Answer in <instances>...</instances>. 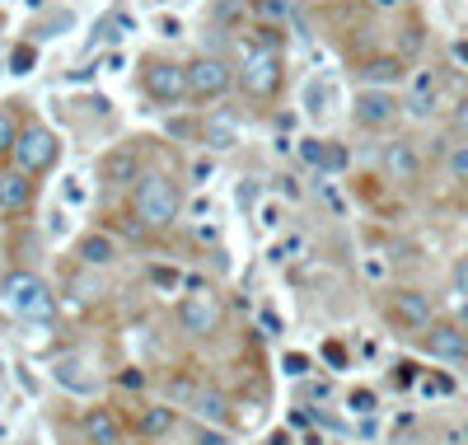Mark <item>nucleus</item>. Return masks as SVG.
I'll use <instances>...</instances> for the list:
<instances>
[{"instance_id":"39448f33","label":"nucleus","mask_w":468,"mask_h":445,"mask_svg":"<svg viewBox=\"0 0 468 445\" xmlns=\"http://www.w3.org/2000/svg\"><path fill=\"white\" fill-rule=\"evenodd\" d=\"M57 150H62V141L47 127H29V131H19V141H14V160H19L24 174L47 169V164L57 160Z\"/></svg>"},{"instance_id":"a18cd8bd","label":"nucleus","mask_w":468,"mask_h":445,"mask_svg":"<svg viewBox=\"0 0 468 445\" xmlns=\"http://www.w3.org/2000/svg\"><path fill=\"white\" fill-rule=\"evenodd\" d=\"M197 445H230V440H225V431H202Z\"/></svg>"},{"instance_id":"9d476101","label":"nucleus","mask_w":468,"mask_h":445,"mask_svg":"<svg viewBox=\"0 0 468 445\" xmlns=\"http://www.w3.org/2000/svg\"><path fill=\"white\" fill-rule=\"evenodd\" d=\"M178 324L192 333V338H206V333H215V324H220V310H215L211 291H192V295L178 305Z\"/></svg>"},{"instance_id":"dca6fc26","label":"nucleus","mask_w":468,"mask_h":445,"mask_svg":"<svg viewBox=\"0 0 468 445\" xmlns=\"http://www.w3.org/2000/svg\"><path fill=\"white\" fill-rule=\"evenodd\" d=\"M361 80H366V90H394L403 80V62L398 57H375V62L361 66Z\"/></svg>"},{"instance_id":"20e7f679","label":"nucleus","mask_w":468,"mask_h":445,"mask_svg":"<svg viewBox=\"0 0 468 445\" xmlns=\"http://www.w3.org/2000/svg\"><path fill=\"white\" fill-rule=\"evenodd\" d=\"M398 113H403V99H398L394 90H356V99H351L356 127H370V131L389 127Z\"/></svg>"},{"instance_id":"c03bdc74","label":"nucleus","mask_w":468,"mask_h":445,"mask_svg":"<svg viewBox=\"0 0 468 445\" xmlns=\"http://www.w3.org/2000/svg\"><path fill=\"white\" fill-rule=\"evenodd\" d=\"M323 356H328V361H333V366H347V352H342L338 343H328V347H323Z\"/></svg>"},{"instance_id":"5fc2aeb1","label":"nucleus","mask_w":468,"mask_h":445,"mask_svg":"<svg viewBox=\"0 0 468 445\" xmlns=\"http://www.w3.org/2000/svg\"><path fill=\"white\" fill-rule=\"evenodd\" d=\"M0 29H5V15H0Z\"/></svg>"},{"instance_id":"72a5a7b5","label":"nucleus","mask_w":468,"mask_h":445,"mask_svg":"<svg viewBox=\"0 0 468 445\" xmlns=\"http://www.w3.org/2000/svg\"><path fill=\"white\" fill-rule=\"evenodd\" d=\"M71 230V216H66V207H52V216H47V235L52 239H62Z\"/></svg>"},{"instance_id":"f03ea898","label":"nucleus","mask_w":468,"mask_h":445,"mask_svg":"<svg viewBox=\"0 0 468 445\" xmlns=\"http://www.w3.org/2000/svg\"><path fill=\"white\" fill-rule=\"evenodd\" d=\"M0 310L19 324H33V319H47L52 314V291L43 276L33 272H14L5 286H0Z\"/></svg>"},{"instance_id":"79ce46f5","label":"nucleus","mask_w":468,"mask_h":445,"mask_svg":"<svg viewBox=\"0 0 468 445\" xmlns=\"http://www.w3.org/2000/svg\"><path fill=\"white\" fill-rule=\"evenodd\" d=\"M258 202V188L253 183H239V207H253Z\"/></svg>"},{"instance_id":"2eb2a0df","label":"nucleus","mask_w":468,"mask_h":445,"mask_svg":"<svg viewBox=\"0 0 468 445\" xmlns=\"http://www.w3.org/2000/svg\"><path fill=\"white\" fill-rule=\"evenodd\" d=\"M202 141H206L211 150H234V146H239V122H234V113L215 108V113L202 122Z\"/></svg>"},{"instance_id":"c85d7f7f","label":"nucleus","mask_w":468,"mask_h":445,"mask_svg":"<svg viewBox=\"0 0 468 445\" xmlns=\"http://www.w3.org/2000/svg\"><path fill=\"white\" fill-rule=\"evenodd\" d=\"M445 169H450V179H454V183H468V141L450 150V160H445Z\"/></svg>"},{"instance_id":"2f4dec72","label":"nucleus","mask_w":468,"mask_h":445,"mask_svg":"<svg viewBox=\"0 0 468 445\" xmlns=\"http://www.w3.org/2000/svg\"><path fill=\"white\" fill-rule=\"evenodd\" d=\"M361 272H366V282H384V276H389V263H384V254H366Z\"/></svg>"},{"instance_id":"4c0bfd02","label":"nucleus","mask_w":468,"mask_h":445,"mask_svg":"<svg viewBox=\"0 0 468 445\" xmlns=\"http://www.w3.org/2000/svg\"><path fill=\"white\" fill-rule=\"evenodd\" d=\"M450 282H454V291H459V295H468V254L454 263V276H450Z\"/></svg>"},{"instance_id":"f8f14e48","label":"nucleus","mask_w":468,"mask_h":445,"mask_svg":"<svg viewBox=\"0 0 468 445\" xmlns=\"http://www.w3.org/2000/svg\"><path fill=\"white\" fill-rule=\"evenodd\" d=\"M435 108H440V80H435V71H417V75H412V85H407L403 113L407 118H431Z\"/></svg>"},{"instance_id":"a878e982","label":"nucleus","mask_w":468,"mask_h":445,"mask_svg":"<svg viewBox=\"0 0 468 445\" xmlns=\"http://www.w3.org/2000/svg\"><path fill=\"white\" fill-rule=\"evenodd\" d=\"M319 198H323V207L333 211L338 220H347V211H351V207H347V198H342V192H338L333 183H323V179H319Z\"/></svg>"},{"instance_id":"de8ad7c7","label":"nucleus","mask_w":468,"mask_h":445,"mask_svg":"<svg viewBox=\"0 0 468 445\" xmlns=\"http://www.w3.org/2000/svg\"><path fill=\"white\" fill-rule=\"evenodd\" d=\"M122 384H127V389H141V384H146V375H141V371H127V375H122Z\"/></svg>"},{"instance_id":"5701e85b","label":"nucleus","mask_w":468,"mask_h":445,"mask_svg":"<svg viewBox=\"0 0 468 445\" xmlns=\"http://www.w3.org/2000/svg\"><path fill=\"white\" fill-rule=\"evenodd\" d=\"M174 422H178V417H174V408H164V403H159V408H146V417H141V431L159 440V436H169V431H174Z\"/></svg>"},{"instance_id":"a19ab883","label":"nucleus","mask_w":468,"mask_h":445,"mask_svg":"<svg viewBox=\"0 0 468 445\" xmlns=\"http://www.w3.org/2000/svg\"><path fill=\"white\" fill-rule=\"evenodd\" d=\"M263 328H267V333H286V324L277 319V310H263Z\"/></svg>"},{"instance_id":"37998d69","label":"nucleus","mask_w":468,"mask_h":445,"mask_svg":"<svg viewBox=\"0 0 468 445\" xmlns=\"http://www.w3.org/2000/svg\"><path fill=\"white\" fill-rule=\"evenodd\" d=\"M282 198H286V202H295V198H300V183H295L291 174H282Z\"/></svg>"},{"instance_id":"1a4fd4ad","label":"nucleus","mask_w":468,"mask_h":445,"mask_svg":"<svg viewBox=\"0 0 468 445\" xmlns=\"http://www.w3.org/2000/svg\"><path fill=\"white\" fill-rule=\"evenodd\" d=\"M389 314L407 333H426L431 328V295H422V291H394L389 295Z\"/></svg>"},{"instance_id":"6e6552de","label":"nucleus","mask_w":468,"mask_h":445,"mask_svg":"<svg viewBox=\"0 0 468 445\" xmlns=\"http://www.w3.org/2000/svg\"><path fill=\"white\" fill-rule=\"evenodd\" d=\"M146 90L155 103H178L187 94V66H174V62H150L146 66Z\"/></svg>"},{"instance_id":"cd10ccee","label":"nucleus","mask_w":468,"mask_h":445,"mask_svg":"<svg viewBox=\"0 0 468 445\" xmlns=\"http://www.w3.org/2000/svg\"><path fill=\"white\" fill-rule=\"evenodd\" d=\"M14 141H19V122H14L10 108H0V155L14 150Z\"/></svg>"},{"instance_id":"7c9ffc66","label":"nucleus","mask_w":468,"mask_h":445,"mask_svg":"<svg viewBox=\"0 0 468 445\" xmlns=\"http://www.w3.org/2000/svg\"><path fill=\"white\" fill-rule=\"evenodd\" d=\"M347 408H351L356 417H370V412H375V394H370V389H351V394H347Z\"/></svg>"},{"instance_id":"7ed1b4c3","label":"nucleus","mask_w":468,"mask_h":445,"mask_svg":"<svg viewBox=\"0 0 468 445\" xmlns=\"http://www.w3.org/2000/svg\"><path fill=\"white\" fill-rule=\"evenodd\" d=\"M282 52L277 47H253L249 57H244V66H239V85H244V94H253V99H272L282 90Z\"/></svg>"},{"instance_id":"c9c22d12","label":"nucleus","mask_w":468,"mask_h":445,"mask_svg":"<svg viewBox=\"0 0 468 445\" xmlns=\"http://www.w3.org/2000/svg\"><path fill=\"white\" fill-rule=\"evenodd\" d=\"M127 29H136V19H127V15H118L113 24H103V38H108V43H118V38H122Z\"/></svg>"},{"instance_id":"3c124183","label":"nucleus","mask_w":468,"mask_h":445,"mask_svg":"<svg viewBox=\"0 0 468 445\" xmlns=\"http://www.w3.org/2000/svg\"><path fill=\"white\" fill-rule=\"evenodd\" d=\"M403 0H375V10H398Z\"/></svg>"},{"instance_id":"49530a36","label":"nucleus","mask_w":468,"mask_h":445,"mask_svg":"<svg viewBox=\"0 0 468 445\" xmlns=\"http://www.w3.org/2000/svg\"><path fill=\"white\" fill-rule=\"evenodd\" d=\"M454 122H459V131H468V94H463L459 108H454Z\"/></svg>"},{"instance_id":"423d86ee","label":"nucleus","mask_w":468,"mask_h":445,"mask_svg":"<svg viewBox=\"0 0 468 445\" xmlns=\"http://www.w3.org/2000/svg\"><path fill=\"white\" fill-rule=\"evenodd\" d=\"M230 85H234V75L220 57H197L187 66V94L192 99H220Z\"/></svg>"},{"instance_id":"58836bf2","label":"nucleus","mask_w":468,"mask_h":445,"mask_svg":"<svg viewBox=\"0 0 468 445\" xmlns=\"http://www.w3.org/2000/svg\"><path fill=\"white\" fill-rule=\"evenodd\" d=\"M305 371H310V356L291 352V356H286V375H305Z\"/></svg>"},{"instance_id":"f257e3e1","label":"nucleus","mask_w":468,"mask_h":445,"mask_svg":"<svg viewBox=\"0 0 468 445\" xmlns=\"http://www.w3.org/2000/svg\"><path fill=\"white\" fill-rule=\"evenodd\" d=\"M136 216H141V226L159 230V226H174L178 211H183V198H178V183L169 174H146L136 183V198H131Z\"/></svg>"},{"instance_id":"4468645a","label":"nucleus","mask_w":468,"mask_h":445,"mask_svg":"<svg viewBox=\"0 0 468 445\" xmlns=\"http://www.w3.org/2000/svg\"><path fill=\"white\" fill-rule=\"evenodd\" d=\"M52 375H57V384L71 389V394H94V384H99V375L90 371L85 356H62L57 366H52Z\"/></svg>"},{"instance_id":"6ab92c4d","label":"nucleus","mask_w":468,"mask_h":445,"mask_svg":"<svg viewBox=\"0 0 468 445\" xmlns=\"http://www.w3.org/2000/svg\"><path fill=\"white\" fill-rule=\"evenodd\" d=\"M305 254H310V239L300 235V230H286L282 239H272V248H267V263H272V267H286V263L305 258Z\"/></svg>"},{"instance_id":"ea45409f","label":"nucleus","mask_w":468,"mask_h":445,"mask_svg":"<svg viewBox=\"0 0 468 445\" xmlns=\"http://www.w3.org/2000/svg\"><path fill=\"white\" fill-rule=\"evenodd\" d=\"M159 34H164V38H178V34H183V24H178L174 15H164V19H159Z\"/></svg>"},{"instance_id":"aec40b11","label":"nucleus","mask_w":468,"mask_h":445,"mask_svg":"<svg viewBox=\"0 0 468 445\" xmlns=\"http://www.w3.org/2000/svg\"><path fill=\"white\" fill-rule=\"evenodd\" d=\"M328 103H333V80H319V75H314L310 85H305V118L323 122L328 113H333Z\"/></svg>"},{"instance_id":"412c9836","label":"nucleus","mask_w":468,"mask_h":445,"mask_svg":"<svg viewBox=\"0 0 468 445\" xmlns=\"http://www.w3.org/2000/svg\"><path fill=\"white\" fill-rule=\"evenodd\" d=\"M80 258H85V267H108V263H118V244L108 235H90L80 244Z\"/></svg>"},{"instance_id":"a211bd4d","label":"nucleus","mask_w":468,"mask_h":445,"mask_svg":"<svg viewBox=\"0 0 468 445\" xmlns=\"http://www.w3.org/2000/svg\"><path fill=\"white\" fill-rule=\"evenodd\" d=\"M24 207H29V174L5 169L0 174V211H24Z\"/></svg>"},{"instance_id":"b1692460","label":"nucleus","mask_w":468,"mask_h":445,"mask_svg":"<svg viewBox=\"0 0 468 445\" xmlns=\"http://www.w3.org/2000/svg\"><path fill=\"white\" fill-rule=\"evenodd\" d=\"M150 286H155V291H164V295H178V286H183V272H178V267H164V263H155V267H150Z\"/></svg>"},{"instance_id":"473e14b6","label":"nucleus","mask_w":468,"mask_h":445,"mask_svg":"<svg viewBox=\"0 0 468 445\" xmlns=\"http://www.w3.org/2000/svg\"><path fill=\"white\" fill-rule=\"evenodd\" d=\"M62 198H66L71 207H80V202H85V179H80V174H66V183H62Z\"/></svg>"},{"instance_id":"bb28decb","label":"nucleus","mask_w":468,"mask_h":445,"mask_svg":"<svg viewBox=\"0 0 468 445\" xmlns=\"http://www.w3.org/2000/svg\"><path fill=\"white\" fill-rule=\"evenodd\" d=\"M417 389H422L426 399H445V394H454V380H445V375H422Z\"/></svg>"},{"instance_id":"393cba45","label":"nucleus","mask_w":468,"mask_h":445,"mask_svg":"<svg viewBox=\"0 0 468 445\" xmlns=\"http://www.w3.org/2000/svg\"><path fill=\"white\" fill-rule=\"evenodd\" d=\"M253 15L267 24H286L291 19V0H253Z\"/></svg>"},{"instance_id":"8fccbe9b","label":"nucleus","mask_w":468,"mask_h":445,"mask_svg":"<svg viewBox=\"0 0 468 445\" xmlns=\"http://www.w3.org/2000/svg\"><path fill=\"white\" fill-rule=\"evenodd\" d=\"M267 445H291V431H272V436H267Z\"/></svg>"},{"instance_id":"ddd939ff","label":"nucleus","mask_w":468,"mask_h":445,"mask_svg":"<svg viewBox=\"0 0 468 445\" xmlns=\"http://www.w3.org/2000/svg\"><path fill=\"white\" fill-rule=\"evenodd\" d=\"M300 160H305L310 169H319V174H342V169H347V146L305 136V141H300Z\"/></svg>"},{"instance_id":"f704fd0d","label":"nucleus","mask_w":468,"mask_h":445,"mask_svg":"<svg viewBox=\"0 0 468 445\" xmlns=\"http://www.w3.org/2000/svg\"><path fill=\"white\" fill-rule=\"evenodd\" d=\"M258 226H263V230H282V207H277V202H263V207H258Z\"/></svg>"},{"instance_id":"e433bc0d","label":"nucleus","mask_w":468,"mask_h":445,"mask_svg":"<svg viewBox=\"0 0 468 445\" xmlns=\"http://www.w3.org/2000/svg\"><path fill=\"white\" fill-rule=\"evenodd\" d=\"M215 174V160L211 155H202V160H192V179H197V183H206Z\"/></svg>"},{"instance_id":"603ef678","label":"nucleus","mask_w":468,"mask_h":445,"mask_svg":"<svg viewBox=\"0 0 468 445\" xmlns=\"http://www.w3.org/2000/svg\"><path fill=\"white\" fill-rule=\"evenodd\" d=\"M454 57H459V62L468 66V43H454Z\"/></svg>"},{"instance_id":"09e8293b","label":"nucleus","mask_w":468,"mask_h":445,"mask_svg":"<svg viewBox=\"0 0 468 445\" xmlns=\"http://www.w3.org/2000/svg\"><path fill=\"white\" fill-rule=\"evenodd\" d=\"M361 356H366V361H375V356H379V347H375V338H366V343H361Z\"/></svg>"},{"instance_id":"0eeeda50","label":"nucleus","mask_w":468,"mask_h":445,"mask_svg":"<svg viewBox=\"0 0 468 445\" xmlns=\"http://www.w3.org/2000/svg\"><path fill=\"white\" fill-rule=\"evenodd\" d=\"M422 347L435 356V361H450V366H463L468 361V333L459 324H431L422 333Z\"/></svg>"},{"instance_id":"4be33fe9","label":"nucleus","mask_w":468,"mask_h":445,"mask_svg":"<svg viewBox=\"0 0 468 445\" xmlns=\"http://www.w3.org/2000/svg\"><path fill=\"white\" fill-rule=\"evenodd\" d=\"M192 412H197L202 422L220 427V422H225V399H220L215 389H202V394H197V403H192Z\"/></svg>"},{"instance_id":"864d4df0","label":"nucleus","mask_w":468,"mask_h":445,"mask_svg":"<svg viewBox=\"0 0 468 445\" xmlns=\"http://www.w3.org/2000/svg\"><path fill=\"white\" fill-rule=\"evenodd\" d=\"M24 5H29V10H43V5H47V0H24Z\"/></svg>"},{"instance_id":"c756f323","label":"nucleus","mask_w":468,"mask_h":445,"mask_svg":"<svg viewBox=\"0 0 468 445\" xmlns=\"http://www.w3.org/2000/svg\"><path fill=\"white\" fill-rule=\"evenodd\" d=\"M33 62H38V52H33L29 43L10 52V71H14V75H29V71H33Z\"/></svg>"},{"instance_id":"f3484780","label":"nucleus","mask_w":468,"mask_h":445,"mask_svg":"<svg viewBox=\"0 0 468 445\" xmlns=\"http://www.w3.org/2000/svg\"><path fill=\"white\" fill-rule=\"evenodd\" d=\"M85 440H90V445H118V440H122L118 417L108 412V408H90V412H85Z\"/></svg>"},{"instance_id":"9b49d317","label":"nucleus","mask_w":468,"mask_h":445,"mask_svg":"<svg viewBox=\"0 0 468 445\" xmlns=\"http://www.w3.org/2000/svg\"><path fill=\"white\" fill-rule=\"evenodd\" d=\"M379 164H384V174H389L394 183H417L422 179V155L412 141H389L379 150Z\"/></svg>"}]
</instances>
